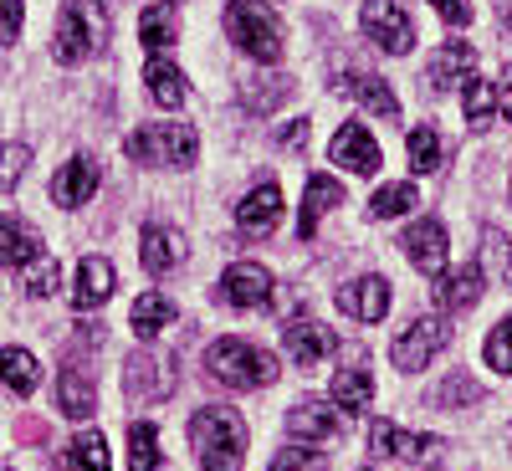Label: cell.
Wrapping results in <instances>:
<instances>
[{
  "mask_svg": "<svg viewBox=\"0 0 512 471\" xmlns=\"http://www.w3.org/2000/svg\"><path fill=\"white\" fill-rule=\"evenodd\" d=\"M190 446L200 456V471H241L246 461V420L236 410H195L190 415Z\"/></svg>",
  "mask_w": 512,
  "mask_h": 471,
  "instance_id": "1",
  "label": "cell"
},
{
  "mask_svg": "<svg viewBox=\"0 0 512 471\" xmlns=\"http://www.w3.org/2000/svg\"><path fill=\"white\" fill-rule=\"evenodd\" d=\"M205 369L216 384H231V390H262V384L277 379V359L267 349L246 344V338H216L205 349Z\"/></svg>",
  "mask_w": 512,
  "mask_h": 471,
  "instance_id": "2",
  "label": "cell"
},
{
  "mask_svg": "<svg viewBox=\"0 0 512 471\" xmlns=\"http://www.w3.org/2000/svg\"><path fill=\"white\" fill-rule=\"evenodd\" d=\"M108 11L98 6V0H67V6L57 11V62L77 67V62H88L103 52V41H108Z\"/></svg>",
  "mask_w": 512,
  "mask_h": 471,
  "instance_id": "3",
  "label": "cell"
},
{
  "mask_svg": "<svg viewBox=\"0 0 512 471\" xmlns=\"http://www.w3.org/2000/svg\"><path fill=\"white\" fill-rule=\"evenodd\" d=\"M200 139L190 123H149L139 134H128V159L134 164H159V169H185L195 164Z\"/></svg>",
  "mask_w": 512,
  "mask_h": 471,
  "instance_id": "4",
  "label": "cell"
},
{
  "mask_svg": "<svg viewBox=\"0 0 512 471\" xmlns=\"http://www.w3.org/2000/svg\"><path fill=\"white\" fill-rule=\"evenodd\" d=\"M226 36L256 62H277L282 57V21L256 6V0H231L226 6Z\"/></svg>",
  "mask_w": 512,
  "mask_h": 471,
  "instance_id": "5",
  "label": "cell"
},
{
  "mask_svg": "<svg viewBox=\"0 0 512 471\" xmlns=\"http://www.w3.org/2000/svg\"><path fill=\"white\" fill-rule=\"evenodd\" d=\"M359 31L374 41L379 52H390V57H405L415 47V26H410V16L395 6V0H364Z\"/></svg>",
  "mask_w": 512,
  "mask_h": 471,
  "instance_id": "6",
  "label": "cell"
},
{
  "mask_svg": "<svg viewBox=\"0 0 512 471\" xmlns=\"http://www.w3.org/2000/svg\"><path fill=\"white\" fill-rule=\"evenodd\" d=\"M446 338H451V333H446L441 318H415V323L395 338L390 354H395V364H400L405 374H420L425 364L436 359V349H446Z\"/></svg>",
  "mask_w": 512,
  "mask_h": 471,
  "instance_id": "7",
  "label": "cell"
},
{
  "mask_svg": "<svg viewBox=\"0 0 512 471\" xmlns=\"http://www.w3.org/2000/svg\"><path fill=\"white\" fill-rule=\"evenodd\" d=\"M123 384H128V400H169L175 395V374H169V364L159 359V354H128V364H123Z\"/></svg>",
  "mask_w": 512,
  "mask_h": 471,
  "instance_id": "8",
  "label": "cell"
},
{
  "mask_svg": "<svg viewBox=\"0 0 512 471\" xmlns=\"http://www.w3.org/2000/svg\"><path fill=\"white\" fill-rule=\"evenodd\" d=\"M400 246H405V256L415 262V272H425V277H446V226L441 221H415L405 236H400Z\"/></svg>",
  "mask_w": 512,
  "mask_h": 471,
  "instance_id": "9",
  "label": "cell"
},
{
  "mask_svg": "<svg viewBox=\"0 0 512 471\" xmlns=\"http://www.w3.org/2000/svg\"><path fill=\"white\" fill-rule=\"evenodd\" d=\"M221 297L231 308H267L272 303V277L262 262H236L221 277Z\"/></svg>",
  "mask_w": 512,
  "mask_h": 471,
  "instance_id": "10",
  "label": "cell"
},
{
  "mask_svg": "<svg viewBox=\"0 0 512 471\" xmlns=\"http://www.w3.org/2000/svg\"><path fill=\"white\" fill-rule=\"evenodd\" d=\"M98 185H103V169H98V159L77 154V159H67V164L57 169V180H52V200H57L62 210H72V205H88Z\"/></svg>",
  "mask_w": 512,
  "mask_h": 471,
  "instance_id": "11",
  "label": "cell"
},
{
  "mask_svg": "<svg viewBox=\"0 0 512 471\" xmlns=\"http://www.w3.org/2000/svg\"><path fill=\"white\" fill-rule=\"evenodd\" d=\"M328 154H333V164H344L349 175H374V169H379V144H374V134L364 123H344V128H338Z\"/></svg>",
  "mask_w": 512,
  "mask_h": 471,
  "instance_id": "12",
  "label": "cell"
},
{
  "mask_svg": "<svg viewBox=\"0 0 512 471\" xmlns=\"http://www.w3.org/2000/svg\"><path fill=\"white\" fill-rule=\"evenodd\" d=\"M139 256H144V272H149V277H164V272H175L185 256H190V241H185L175 226H144Z\"/></svg>",
  "mask_w": 512,
  "mask_h": 471,
  "instance_id": "13",
  "label": "cell"
},
{
  "mask_svg": "<svg viewBox=\"0 0 512 471\" xmlns=\"http://www.w3.org/2000/svg\"><path fill=\"white\" fill-rule=\"evenodd\" d=\"M338 93H349L354 103H364V108H369L374 118H384V123L400 118V98L390 93V82L374 77V72H344V77H338Z\"/></svg>",
  "mask_w": 512,
  "mask_h": 471,
  "instance_id": "14",
  "label": "cell"
},
{
  "mask_svg": "<svg viewBox=\"0 0 512 471\" xmlns=\"http://www.w3.org/2000/svg\"><path fill=\"white\" fill-rule=\"evenodd\" d=\"M338 308H344L349 318H359V323H379L384 313H390V282L359 277V282H349L344 292H338Z\"/></svg>",
  "mask_w": 512,
  "mask_h": 471,
  "instance_id": "15",
  "label": "cell"
},
{
  "mask_svg": "<svg viewBox=\"0 0 512 471\" xmlns=\"http://www.w3.org/2000/svg\"><path fill=\"white\" fill-rule=\"evenodd\" d=\"M113 297V267L108 256H82L77 262V287H72V308L77 313H93Z\"/></svg>",
  "mask_w": 512,
  "mask_h": 471,
  "instance_id": "16",
  "label": "cell"
},
{
  "mask_svg": "<svg viewBox=\"0 0 512 471\" xmlns=\"http://www.w3.org/2000/svg\"><path fill=\"white\" fill-rule=\"evenodd\" d=\"M282 338H287V354L303 364V369H313V364H323V359L333 354V333H328L318 318H292V323L282 328Z\"/></svg>",
  "mask_w": 512,
  "mask_h": 471,
  "instance_id": "17",
  "label": "cell"
},
{
  "mask_svg": "<svg viewBox=\"0 0 512 471\" xmlns=\"http://www.w3.org/2000/svg\"><path fill=\"white\" fill-rule=\"evenodd\" d=\"M277 221H282V190H277V185H256V190L236 205V226H241L246 236H267V231H277Z\"/></svg>",
  "mask_w": 512,
  "mask_h": 471,
  "instance_id": "18",
  "label": "cell"
},
{
  "mask_svg": "<svg viewBox=\"0 0 512 471\" xmlns=\"http://www.w3.org/2000/svg\"><path fill=\"white\" fill-rule=\"evenodd\" d=\"M287 431H292V441L323 446V441H338V415H333L323 400H297V405L287 410Z\"/></svg>",
  "mask_w": 512,
  "mask_h": 471,
  "instance_id": "19",
  "label": "cell"
},
{
  "mask_svg": "<svg viewBox=\"0 0 512 471\" xmlns=\"http://www.w3.org/2000/svg\"><path fill=\"white\" fill-rule=\"evenodd\" d=\"M369 441H374V451H379V456H400V461H425L431 451H441V446H436V436H415V431H400L395 420H374Z\"/></svg>",
  "mask_w": 512,
  "mask_h": 471,
  "instance_id": "20",
  "label": "cell"
},
{
  "mask_svg": "<svg viewBox=\"0 0 512 471\" xmlns=\"http://www.w3.org/2000/svg\"><path fill=\"white\" fill-rule=\"evenodd\" d=\"M333 205H344V185L328 180V175H313L308 190H303V216H297V236L313 241V236H318V221L328 216Z\"/></svg>",
  "mask_w": 512,
  "mask_h": 471,
  "instance_id": "21",
  "label": "cell"
},
{
  "mask_svg": "<svg viewBox=\"0 0 512 471\" xmlns=\"http://www.w3.org/2000/svg\"><path fill=\"white\" fill-rule=\"evenodd\" d=\"M57 405H62V415H72V420H88V415L98 410L93 374L82 369V364H62V374H57Z\"/></svg>",
  "mask_w": 512,
  "mask_h": 471,
  "instance_id": "22",
  "label": "cell"
},
{
  "mask_svg": "<svg viewBox=\"0 0 512 471\" xmlns=\"http://www.w3.org/2000/svg\"><path fill=\"white\" fill-rule=\"evenodd\" d=\"M472 67H477V47L472 41H446V47L431 57V88L441 93V88H461L466 77H472Z\"/></svg>",
  "mask_w": 512,
  "mask_h": 471,
  "instance_id": "23",
  "label": "cell"
},
{
  "mask_svg": "<svg viewBox=\"0 0 512 471\" xmlns=\"http://www.w3.org/2000/svg\"><path fill=\"white\" fill-rule=\"evenodd\" d=\"M431 297H436V308H441V313H461V308H472L477 297H482V267L472 262V267H461V272H451V277H436Z\"/></svg>",
  "mask_w": 512,
  "mask_h": 471,
  "instance_id": "24",
  "label": "cell"
},
{
  "mask_svg": "<svg viewBox=\"0 0 512 471\" xmlns=\"http://www.w3.org/2000/svg\"><path fill=\"white\" fill-rule=\"evenodd\" d=\"M36 256H41V236L16 216H0V267H31Z\"/></svg>",
  "mask_w": 512,
  "mask_h": 471,
  "instance_id": "25",
  "label": "cell"
},
{
  "mask_svg": "<svg viewBox=\"0 0 512 471\" xmlns=\"http://www.w3.org/2000/svg\"><path fill=\"white\" fill-rule=\"evenodd\" d=\"M175 318H180V308L169 303L164 292H144L139 303H134V313H128V328H134L139 338H159V333H164L169 323H175Z\"/></svg>",
  "mask_w": 512,
  "mask_h": 471,
  "instance_id": "26",
  "label": "cell"
},
{
  "mask_svg": "<svg viewBox=\"0 0 512 471\" xmlns=\"http://www.w3.org/2000/svg\"><path fill=\"white\" fill-rule=\"evenodd\" d=\"M144 82H149V98L154 103H164V108H180L185 103V72L169 62V57H149V67H144Z\"/></svg>",
  "mask_w": 512,
  "mask_h": 471,
  "instance_id": "27",
  "label": "cell"
},
{
  "mask_svg": "<svg viewBox=\"0 0 512 471\" xmlns=\"http://www.w3.org/2000/svg\"><path fill=\"white\" fill-rule=\"evenodd\" d=\"M139 36H144V47H149V52H169V47L180 41V16H175V6H169V0L149 6L144 21H139Z\"/></svg>",
  "mask_w": 512,
  "mask_h": 471,
  "instance_id": "28",
  "label": "cell"
},
{
  "mask_svg": "<svg viewBox=\"0 0 512 471\" xmlns=\"http://www.w3.org/2000/svg\"><path fill=\"white\" fill-rule=\"evenodd\" d=\"M0 384H6L11 395H31L36 384H41L36 354H26V349H0Z\"/></svg>",
  "mask_w": 512,
  "mask_h": 471,
  "instance_id": "29",
  "label": "cell"
},
{
  "mask_svg": "<svg viewBox=\"0 0 512 471\" xmlns=\"http://www.w3.org/2000/svg\"><path fill=\"white\" fill-rule=\"evenodd\" d=\"M369 400H374V379H369V369H338V379H333V405L338 410H349V415H359V410H369Z\"/></svg>",
  "mask_w": 512,
  "mask_h": 471,
  "instance_id": "30",
  "label": "cell"
},
{
  "mask_svg": "<svg viewBox=\"0 0 512 471\" xmlns=\"http://www.w3.org/2000/svg\"><path fill=\"white\" fill-rule=\"evenodd\" d=\"M287 98H292V77H246L241 82V103L251 113H272Z\"/></svg>",
  "mask_w": 512,
  "mask_h": 471,
  "instance_id": "31",
  "label": "cell"
},
{
  "mask_svg": "<svg viewBox=\"0 0 512 471\" xmlns=\"http://www.w3.org/2000/svg\"><path fill=\"white\" fill-rule=\"evenodd\" d=\"M446 164V139L436 128H410V169L415 175H436Z\"/></svg>",
  "mask_w": 512,
  "mask_h": 471,
  "instance_id": "32",
  "label": "cell"
},
{
  "mask_svg": "<svg viewBox=\"0 0 512 471\" xmlns=\"http://www.w3.org/2000/svg\"><path fill=\"white\" fill-rule=\"evenodd\" d=\"M62 466L67 471H108V441L98 431H82L67 451H62Z\"/></svg>",
  "mask_w": 512,
  "mask_h": 471,
  "instance_id": "33",
  "label": "cell"
},
{
  "mask_svg": "<svg viewBox=\"0 0 512 471\" xmlns=\"http://www.w3.org/2000/svg\"><path fill=\"white\" fill-rule=\"evenodd\" d=\"M159 461H164L159 431H154V425H144V420H134V425H128V471H154Z\"/></svg>",
  "mask_w": 512,
  "mask_h": 471,
  "instance_id": "34",
  "label": "cell"
},
{
  "mask_svg": "<svg viewBox=\"0 0 512 471\" xmlns=\"http://www.w3.org/2000/svg\"><path fill=\"white\" fill-rule=\"evenodd\" d=\"M410 205H420L415 185H384V190L369 200V216H374V221H395V216H405Z\"/></svg>",
  "mask_w": 512,
  "mask_h": 471,
  "instance_id": "35",
  "label": "cell"
},
{
  "mask_svg": "<svg viewBox=\"0 0 512 471\" xmlns=\"http://www.w3.org/2000/svg\"><path fill=\"white\" fill-rule=\"evenodd\" d=\"M461 108H466V123H472V128H487V123H492V108H497V98H492V88H487V82L466 77Z\"/></svg>",
  "mask_w": 512,
  "mask_h": 471,
  "instance_id": "36",
  "label": "cell"
},
{
  "mask_svg": "<svg viewBox=\"0 0 512 471\" xmlns=\"http://www.w3.org/2000/svg\"><path fill=\"white\" fill-rule=\"evenodd\" d=\"M482 256L492 262L497 282H512V241H507L497 226H487V231H482Z\"/></svg>",
  "mask_w": 512,
  "mask_h": 471,
  "instance_id": "37",
  "label": "cell"
},
{
  "mask_svg": "<svg viewBox=\"0 0 512 471\" xmlns=\"http://www.w3.org/2000/svg\"><path fill=\"white\" fill-rule=\"evenodd\" d=\"M487 369H497V374H512V318H502L492 333H487Z\"/></svg>",
  "mask_w": 512,
  "mask_h": 471,
  "instance_id": "38",
  "label": "cell"
},
{
  "mask_svg": "<svg viewBox=\"0 0 512 471\" xmlns=\"http://www.w3.org/2000/svg\"><path fill=\"white\" fill-rule=\"evenodd\" d=\"M57 282H62V272H57L52 256H36V262L26 267V277H21V287H26L31 297H52V292H57Z\"/></svg>",
  "mask_w": 512,
  "mask_h": 471,
  "instance_id": "39",
  "label": "cell"
},
{
  "mask_svg": "<svg viewBox=\"0 0 512 471\" xmlns=\"http://www.w3.org/2000/svg\"><path fill=\"white\" fill-rule=\"evenodd\" d=\"M26 164H31V149H26V144L0 149V190H11V185L26 175Z\"/></svg>",
  "mask_w": 512,
  "mask_h": 471,
  "instance_id": "40",
  "label": "cell"
},
{
  "mask_svg": "<svg viewBox=\"0 0 512 471\" xmlns=\"http://www.w3.org/2000/svg\"><path fill=\"white\" fill-rule=\"evenodd\" d=\"M272 471H323V456H318V451H308L303 441H297V446H287V451L272 461Z\"/></svg>",
  "mask_w": 512,
  "mask_h": 471,
  "instance_id": "41",
  "label": "cell"
},
{
  "mask_svg": "<svg viewBox=\"0 0 512 471\" xmlns=\"http://www.w3.org/2000/svg\"><path fill=\"white\" fill-rule=\"evenodd\" d=\"M21 21H26L21 0H0V47H11V41L21 36Z\"/></svg>",
  "mask_w": 512,
  "mask_h": 471,
  "instance_id": "42",
  "label": "cell"
},
{
  "mask_svg": "<svg viewBox=\"0 0 512 471\" xmlns=\"http://www.w3.org/2000/svg\"><path fill=\"white\" fill-rule=\"evenodd\" d=\"M456 400H482V390L472 379H451L446 390H436V405H456Z\"/></svg>",
  "mask_w": 512,
  "mask_h": 471,
  "instance_id": "43",
  "label": "cell"
},
{
  "mask_svg": "<svg viewBox=\"0 0 512 471\" xmlns=\"http://www.w3.org/2000/svg\"><path fill=\"white\" fill-rule=\"evenodd\" d=\"M431 6H436L451 26H466V21H472V6H466V0H431Z\"/></svg>",
  "mask_w": 512,
  "mask_h": 471,
  "instance_id": "44",
  "label": "cell"
},
{
  "mask_svg": "<svg viewBox=\"0 0 512 471\" xmlns=\"http://www.w3.org/2000/svg\"><path fill=\"white\" fill-rule=\"evenodd\" d=\"M308 128H313L308 118H303V123H292V128H287V134H282V144H287V149H297V144H303V139H308Z\"/></svg>",
  "mask_w": 512,
  "mask_h": 471,
  "instance_id": "45",
  "label": "cell"
},
{
  "mask_svg": "<svg viewBox=\"0 0 512 471\" xmlns=\"http://www.w3.org/2000/svg\"><path fill=\"white\" fill-rule=\"evenodd\" d=\"M497 103H502V118L512 123V67L502 72V98H497Z\"/></svg>",
  "mask_w": 512,
  "mask_h": 471,
  "instance_id": "46",
  "label": "cell"
},
{
  "mask_svg": "<svg viewBox=\"0 0 512 471\" xmlns=\"http://www.w3.org/2000/svg\"><path fill=\"white\" fill-rule=\"evenodd\" d=\"M507 26H512V11H507Z\"/></svg>",
  "mask_w": 512,
  "mask_h": 471,
  "instance_id": "47",
  "label": "cell"
},
{
  "mask_svg": "<svg viewBox=\"0 0 512 471\" xmlns=\"http://www.w3.org/2000/svg\"><path fill=\"white\" fill-rule=\"evenodd\" d=\"M169 6H180V0H169Z\"/></svg>",
  "mask_w": 512,
  "mask_h": 471,
  "instance_id": "48",
  "label": "cell"
}]
</instances>
